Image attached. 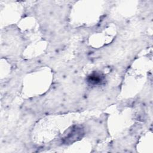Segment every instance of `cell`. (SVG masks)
Wrapping results in <instances>:
<instances>
[{
  "instance_id": "obj_1",
  "label": "cell",
  "mask_w": 153,
  "mask_h": 153,
  "mask_svg": "<svg viewBox=\"0 0 153 153\" xmlns=\"http://www.w3.org/2000/svg\"><path fill=\"white\" fill-rule=\"evenodd\" d=\"M105 76L100 73L94 72L87 78V82L91 85H102L105 82Z\"/></svg>"
},
{
  "instance_id": "obj_2",
  "label": "cell",
  "mask_w": 153,
  "mask_h": 153,
  "mask_svg": "<svg viewBox=\"0 0 153 153\" xmlns=\"http://www.w3.org/2000/svg\"><path fill=\"white\" fill-rule=\"evenodd\" d=\"M81 134H82L81 128L76 127L74 129L71 130L67 134V136L65 137V139L70 142H71V140H74V141H75L76 139H78L81 136Z\"/></svg>"
}]
</instances>
